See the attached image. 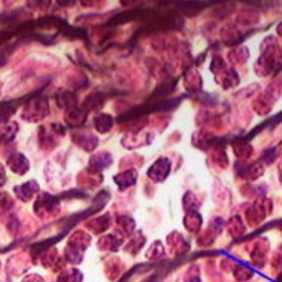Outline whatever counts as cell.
Returning a JSON list of instances; mask_svg holds the SVG:
<instances>
[{"label":"cell","instance_id":"3957f363","mask_svg":"<svg viewBox=\"0 0 282 282\" xmlns=\"http://www.w3.org/2000/svg\"><path fill=\"white\" fill-rule=\"evenodd\" d=\"M28 96L18 99L13 102H0V124L5 123L8 119L15 114L16 110V106L20 103H27Z\"/></svg>","mask_w":282,"mask_h":282},{"label":"cell","instance_id":"4fadbf2b","mask_svg":"<svg viewBox=\"0 0 282 282\" xmlns=\"http://www.w3.org/2000/svg\"><path fill=\"white\" fill-rule=\"evenodd\" d=\"M276 157V150L273 148L268 150L263 156L264 161L268 163L273 162Z\"/></svg>","mask_w":282,"mask_h":282},{"label":"cell","instance_id":"ba28073f","mask_svg":"<svg viewBox=\"0 0 282 282\" xmlns=\"http://www.w3.org/2000/svg\"><path fill=\"white\" fill-rule=\"evenodd\" d=\"M86 119V112L82 110L73 109L70 110L67 115V121L69 125L78 126L82 124Z\"/></svg>","mask_w":282,"mask_h":282},{"label":"cell","instance_id":"7c38bea8","mask_svg":"<svg viewBox=\"0 0 282 282\" xmlns=\"http://www.w3.org/2000/svg\"><path fill=\"white\" fill-rule=\"evenodd\" d=\"M110 157L107 156H98L96 157L92 161L91 166L94 168L100 169L101 168H105L109 165L110 162Z\"/></svg>","mask_w":282,"mask_h":282},{"label":"cell","instance_id":"52a82bcc","mask_svg":"<svg viewBox=\"0 0 282 282\" xmlns=\"http://www.w3.org/2000/svg\"><path fill=\"white\" fill-rule=\"evenodd\" d=\"M94 124L99 132L104 134L111 130L113 125V121L110 115L101 114L95 117Z\"/></svg>","mask_w":282,"mask_h":282},{"label":"cell","instance_id":"277c9868","mask_svg":"<svg viewBox=\"0 0 282 282\" xmlns=\"http://www.w3.org/2000/svg\"><path fill=\"white\" fill-rule=\"evenodd\" d=\"M8 166L13 172L19 175H23L29 168V163L27 158L21 154H15L9 159Z\"/></svg>","mask_w":282,"mask_h":282},{"label":"cell","instance_id":"8992f818","mask_svg":"<svg viewBox=\"0 0 282 282\" xmlns=\"http://www.w3.org/2000/svg\"><path fill=\"white\" fill-rule=\"evenodd\" d=\"M137 174L134 171H129L121 174L114 178L121 190L127 189L135 184Z\"/></svg>","mask_w":282,"mask_h":282},{"label":"cell","instance_id":"5bb4252c","mask_svg":"<svg viewBox=\"0 0 282 282\" xmlns=\"http://www.w3.org/2000/svg\"><path fill=\"white\" fill-rule=\"evenodd\" d=\"M23 282H42L39 277L36 276H31L27 277Z\"/></svg>","mask_w":282,"mask_h":282},{"label":"cell","instance_id":"8fae6325","mask_svg":"<svg viewBox=\"0 0 282 282\" xmlns=\"http://www.w3.org/2000/svg\"><path fill=\"white\" fill-rule=\"evenodd\" d=\"M105 96L102 93L93 94L87 99L85 107L88 109H96L101 106L105 100Z\"/></svg>","mask_w":282,"mask_h":282},{"label":"cell","instance_id":"2e32d148","mask_svg":"<svg viewBox=\"0 0 282 282\" xmlns=\"http://www.w3.org/2000/svg\"><path fill=\"white\" fill-rule=\"evenodd\" d=\"M6 62V60L3 56L0 54V67H3Z\"/></svg>","mask_w":282,"mask_h":282},{"label":"cell","instance_id":"30bf717a","mask_svg":"<svg viewBox=\"0 0 282 282\" xmlns=\"http://www.w3.org/2000/svg\"><path fill=\"white\" fill-rule=\"evenodd\" d=\"M37 189L35 183H27L20 187H18L17 195L22 200H28L31 199Z\"/></svg>","mask_w":282,"mask_h":282},{"label":"cell","instance_id":"6da1fadb","mask_svg":"<svg viewBox=\"0 0 282 282\" xmlns=\"http://www.w3.org/2000/svg\"><path fill=\"white\" fill-rule=\"evenodd\" d=\"M36 95L27 102L28 105L23 112V117L27 120L36 121L43 119L48 114V100L44 97Z\"/></svg>","mask_w":282,"mask_h":282},{"label":"cell","instance_id":"7a4b0ae2","mask_svg":"<svg viewBox=\"0 0 282 282\" xmlns=\"http://www.w3.org/2000/svg\"><path fill=\"white\" fill-rule=\"evenodd\" d=\"M171 168V163L167 158H160L149 169L148 176L156 181H161L168 176Z\"/></svg>","mask_w":282,"mask_h":282},{"label":"cell","instance_id":"9c48e42d","mask_svg":"<svg viewBox=\"0 0 282 282\" xmlns=\"http://www.w3.org/2000/svg\"><path fill=\"white\" fill-rule=\"evenodd\" d=\"M56 101L60 106L72 107L76 103V98L69 92H60L56 96Z\"/></svg>","mask_w":282,"mask_h":282},{"label":"cell","instance_id":"9a60e30c","mask_svg":"<svg viewBox=\"0 0 282 282\" xmlns=\"http://www.w3.org/2000/svg\"><path fill=\"white\" fill-rule=\"evenodd\" d=\"M4 177H5V173L3 167L0 165V184L3 182Z\"/></svg>","mask_w":282,"mask_h":282},{"label":"cell","instance_id":"5b68a950","mask_svg":"<svg viewBox=\"0 0 282 282\" xmlns=\"http://www.w3.org/2000/svg\"><path fill=\"white\" fill-rule=\"evenodd\" d=\"M139 11L137 9H131L117 14L107 22L111 26H119L132 21L138 17Z\"/></svg>","mask_w":282,"mask_h":282}]
</instances>
